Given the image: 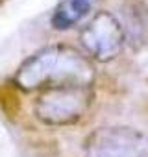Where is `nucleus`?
Here are the masks:
<instances>
[{
    "label": "nucleus",
    "mask_w": 148,
    "mask_h": 157,
    "mask_svg": "<svg viewBox=\"0 0 148 157\" xmlns=\"http://www.w3.org/2000/svg\"><path fill=\"white\" fill-rule=\"evenodd\" d=\"M96 4V0H61L52 13V26L56 30H68L76 26Z\"/></svg>",
    "instance_id": "5"
},
{
    "label": "nucleus",
    "mask_w": 148,
    "mask_h": 157,
    "mask_svg": "<svg viewBox=\"0 0 148 157\" xmlns=\"http://www.w3.org/2000/svg\"><path fill=\"white\" fill-rule=\"evenodd\" d=\"M96 68L80 50L68 44H50L37 50L15 72V87L21 91L50 89L59 85H93Z\"/></svg>",
    "instance_id": "1"
},
{
    "label": "nucleus",
    "mask_w": 148,
    "mask_h": 157,
    "mask_svg": "<svg viewBox=\"0 0 148 157\" xmlns=\"http://www.w3.org/2000/svg\"><path fill=\"white\" fill-rule=\"evenodd\" d=\"M95 93L89 85H59L45 89L35 98L33 115L46 126H72L93 105Z\"/></svg>",
    "instance_id": "2"
},
{
    "label": "nucleus",
    "mask_w": 148,
    "mask_h": 157,
    "mask_svg": "<svg viewBox=\"0 0 148 157\" xmlns=\"http://www.w3.org/2000/svg\"><path fill=\"white\" fill-rule=\"evenodd\" d=\"M124 28L109 11H98L80 32V43L85 52L100 61H113L124 48Z\"/></svg>",
    "instance_id": "4"
},
{
    "label": "nucleus",
    "mask_w": 148,
    "mask_h": 157,
    "mask_svg": "<svg viewBox=\"0 0 148 157\" xmlns=\"http://www.w3.org/2000/svg\"><path fill=\"white\" fill-rule=\"evenodd\" d=\"M85 157H148V135L131 126L96 128L84 144Z\"/></svg>",
    "instance_id": "3"
}]
</instances>
